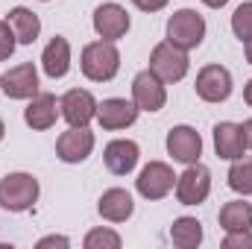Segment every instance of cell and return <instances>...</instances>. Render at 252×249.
Wrapping results in <instances>:
<instances>
[{
	"mask_svg": "<svg viewBox=\"0 0 252 249\" xmlns=\"http://www.w3.org/2000/svg\"><path fill=\"white\" fill-rule=\"evenodd\" d=\"M79 67L85 73V79L91 82H112L121 70V50L115 41H91L82 47V56H79Z\"/></svg>",
	"mask_w": 252,
	"mask_h": 249,
	"instance_id": "obj_1",
	"label": "cell"
},
{
	"mask_svg": "<svg viewBox=\"0 0 252 249\" xmlns=\"http://www.w3.org/2000/svg\"><path fill=\"white\" fill-rule=\"evenodd\" d=\"M38 179L32 173H9L0 179V208L9 214L30 211L38 202Z\"/></svg>",
	"mask_w": 252,
	"mask_h": 249,
	"instance_id": "obj_2",
	"label": "cell"
},
{
	"mask_svg": "<svg viewBox=\"0 0 252 249\" xmlns=\"http://www.w3.org/2000/svg\"><path fill=\"white\" fill-rule=\"evenodd\" d=\"M205 38V18L196 9H179L167 21V41L179 50H193Z\"/></svg>",
	"mask_w": 252,
	"mask_h": 249,
	"instance_id": "obj_3",
	"label": "cell"
},
{
	"mask_svg": "<svg viewBox=\"0 0 252 249\" xmlns=\"http://www.w3.org/2000/svg\"><path fill=\"white\" fill-rule=\"evenodd\" d=\"M150 70L164 82V85H173V82H182L190 70L188 62V50H179L173 47L170 41H161L153 47L150 53Z\"/></svg>",
	"mask_w": 252,
	"mask_h": 249,
	"instance_id": "obj_4",
	"label": "cell"
},
{
	"mask_svg": "<svg viewBox=\"0 0 252 249\" xmlns=\"http://www.w3.org/2000/svg\"><path fill=\"white\" fill-rule=\"evenodd\" d=\"M196 97L205 103H223L232 97V73L223 64H205L196 73Z\"/></svg>",
	"mask_w": 252,
	"mask_h": 249,
	"instance_id": "obj_5",
	"label": "cell"
},
{
	"mask_svg": "<svg viewBox=\"0 0 252 249\" xmlns=\"http://www.w3.org/2000/svg\"><path fill=\"white\" fill-rule=\"evenodd\" d=\"M208 193H211V173L205 164L193 161L182 176H176V199L182 205H199L208 199Z\"/></svg>",
	"mask_w": 252,
	"mask_h": 249,
	"instance_id": "obj_6",
	"label": "cell"
},
{
	"mask_svg": "<svg viewBox=\"0 0 252 249\" xmlns=\"http://www.w3.org/2000/svg\"><path fill=\"white\" fill-rule=\"evenodd\" d=\"M132 100H135V106L141 109V112H161L164 109V103H167V91H164V82L147 67V70H141V73H135V79H132Z\"/></svg>",
	"mask_w": 252,
	"mask_h": 249,
	"instance_id": "obj_7",
	"label": "cell"
},
{
	"mask_svg": "<svg viewBox=\"0 0 252 249\" xmlns=\"http://www.w3.org/2000/svg\"><path fill=\"white\" fill-rule=\"evenodd\" d=\"M135 187H138V193H141L144 199H164V196L176 187V176H173L170 164H164V161H150V164L138 173Z\"/></svg>",
	"mask_w": 252,
	"mask_h": 249,
	"instance_id": "obj_8",
	"label": "cell"
},
{
	"mask_svg": "<svg viewBox=\"0 0 252 249\" xmlns=\"http://www.w3.org/2000/svg\"><path fill=\"white\" fill-rule=\"evenodd\" d=\"M0 91L9 100H32L38 94V70L32 62L15 64L0 76Z\"/></svg>",
	"mask_w": 252,
	"mask_h": 249,
	"instance_id": "obj_9",
	"label": "cell"
},
{
	"mask_svg": "<svg viewBox=\"0 0 252 249\" xmlns=\"http://www.w3.org/2000/svg\"><path fill=\"white\" fill-rule=\"evenodd\" d=\"M129 12L121 3H100L94 9V32L106 41H121L129 32Z\"/></svg>",
	"mask_w": 252,
	"mask_h": 249,
	"instance_id": "obj_10",
	"label": "cell"
},
{
	"mask_svg": "<svg viewBox=\"0 0 252 249\" xmlns=\"http://www.w3.org/2000/svg\"><path fill=\"white\" fill-rule=\"evenodd\" d=\"M94 150V132L88 126H70L67 132L59 135L56 141V156L62 158L64 164H79L91 156Z\"/></svg>",
	"mask_w": 252,
	"mask_h": 249,
	"instance_id": "obj_11",
	"label": "cell"
},
{
	"mask_svg": "<svg viewBox=\"0 0 252 249\" xmlns=\"http://www.w3.org/2000/svg\"><path fill=\"white\" fill-rule=\"evenodd\" d=\"M138 106L135 100H124V97H109L103 103H97V124L103 126L106 132H118L126 129L138 121Z\"/></svg>",
	"mask_w": 252,
	"mask_h": 249,
	"instance_id": "obj_12",
	"label": "cell"
},
{
	"mask_svg": "<svg viewBox=\"0 0 252 249\" xmlns=\"http://www.w3.org/2000/svg\"><path fill=\"white\" fill-rule=\"evenodd\" d=\"M59 112L70 126H88L97 118V100L85 88H70L59 100Z\"/></svg>",
	"mask_w": 252,
	"mask_h": 249,
	"instance_id": "obj_13",
	"label": "cell"
},
{
	"mask_svg": "<svg viewBox=\"0 0 252 249\" xmlns=\"http://www.w3.org/2000/svg\"><path fill=\"white\" fill-rule=\"evenodd\" d=\"M167 153L173 161L182 164H193L202 156V138L193 126H173L167 132Z\"/></svg>",
	"mask_w": 252,
	"mask_h": 249,
	"instance_id": "obj_14",
	"label": "cell"
},
{
	"mask_svg": "<svg viewBox=\"0 0 252 249\" xmlns=\"http://www.w3.org/2000/svg\"><path fill=\"white\" fill-rule=\"evenodd\" d=\"M138 158H141V150H138V144L129 141V138L109 141L106 150H103V161H106L109 173H115V176H126V173H132L135 164H138Z\"/></svg>",
	"mask_w": 252,
	"mask_h": 249,
	"instance_id": "obj_15",
	"label": "cell"
},
{
	"mask_svg": "<svg viewBox=\"0 0 252 249\" xmlns=\"http://www.w3.org/2000/svg\"><path fill=\"white\" fill-rule=\"evenodd\" d=\"M214 153L226 161H238L247 153V141H244V129L241 124L223 121L214 126Z\"/></svg>",
	"mask_w": 252,
	"mask_h": 249,
	"instance_id": "obj_16",
	"label": "cell"
},
{
	"mask_svg": "<svg viewBox=\"0 0 252 249\" xmlns=\"http://www.w3.org/2000/svg\"><path fill=\"white\" fill-rule=\"evenodd\" d=\"M62 112H59V100L53 97V94H35L32 100H30V106L24 109V124L30 126V129H35V132H44V129H50V126L56 124V118H59Z\"/></svg>",
	"mask_w": 252,
	"mask_h": 249,
	"instance_id": "obj_17",
	"label": "cell"
},
{
	"mask_svg": "<svg viewBox=\"0 0 252 249\" xmlns=\"http://www.w3.org/2000/svg\"><path fill=\"white\" fill-rule=\"evenodd\" d=\"M97 211H100V217L109 220V223H126V220L132 217V211H135L132 193L124 190V187H109V190L100 196Z\"/></svg>",
	"mask_w": 252,
	"mask_h": 249,
	"instance_id": "obj_18",
	"label": "cell"
},
{
	"mask_svg": "<svg viewBox=\"0 0 252 249\" xmlns=\"http://www.w3.org/2000/svg\"><path fill=\"white\" fill-rule=\"evenodd\" d=\"M41 67L50 79H62L70 70V41L64 35H53L41 53Z\"/></svg>",
	"mask_w": 252,
	"mask_h": 249,
	"instance_id": "obj_19",
	"label": "cell"
},
{
	"mask_svg": "<svg viewBox=\"0 0 252 249\" xmlns=\"http://www.w3.org/2000/svg\"><path fill=\"white\" fill-rule=\"evenodd\" d=\"M6 24L12 27L18 44H35V38L41 35V21L32 9L27 6H15L9 15H6Z\"/></svg>",
	"mask_w": 252,
	"mask_h": 249,
	"instance_id": "obj_20",
	"label": "cell"
},
{
	"mask_svg": "<svg viewBox=\"0 0 252 249\" xmlns=\"http://www.w3.org/2000/svg\"><path fill=\"white\" fill-rule=\"evenodd\" d=\"M220 229L223 232H241L252 229V202L244 199H232L220 208Z\"/></svg>",
	"mask_w": 252,
	"mask_h": 249,
	"instance_id": "obj_21",
	"label": "cell"
},
{
	"mask_svg": "<svg viewBox=\"0 0 252 249\" xmlns=\"http://www.w3.org/2000/svg\"><path fill=\"white\" fill-rule=\"evenodd\" d=\"M170 241L179 249H196L202 244V223L196 217H179L170 226Z\"/></svg>",
	"mask_w": 252,
	"mask_h": 249,
	"instance_id": "obj_22",
	"label": "cell"
},
{
	"mask_svg": "<svg viewBox=\"0 0 252 249\" xmlns=\"http://www.w3.org/2000/svg\"><path fill=\"white\" fill-rule=\"evenodd\" d=\"M229 187L241 196H252V158H238L229 167Z\"/></svg>",
	"mask_w": 252,
	"mask_h": 249,
	"instance_id": "obj_23",
	"label": "cell"
},
{
	"mask_svg": "<svg viewBox=\"0 0 252 249\" xmlns=\"http://www.w3.org/2000/svg\"><path fill=\"white\" fill-rule=\"evenodd\" d=\"M232 32L247 44L252 41V0L241 3L235 12H232Z\"/></svg>",
	"mask_w": 252,
	"mask_h": 249,
	"instance_id": "obj_24",
	"label": "cell"
},
{
	"mask_svg": "<svg viewBox=\"0 0 252 249\" xmlns=\"http://www.w3.org/2000/svg\"><path fill=\"white\" fill-rule=\"evenodd\" d=\"M121 244H124L121 235L112 232V229H91L82 241L85 249H121Z\"/></svg>",
	"mask_w": 252,
	"mask_h": 249,
	"instance_id": "obj_25",
	"label": "cell"
},
{
	"mask_svg": "<svg viewBox=\"0 0 252 249\" xmlns=\"http://www.w3.org/2000/svg\"><path fill=\"white\" fill-rule=\"evenodd\" d=\"M15 47H18V38H15L12 27L6 21H0V62H6L15 53Z\"/></svg>",
	"mask_w": 252,
	"mask_h": 249,
	"instance_id": "obj_26",
	"label": "cell"
},
{
	"mask_svg": "<svg viewBox=\"0 0 252 249\" xmlns=\"http://www.w3.org/2000/svg\"><path fill=\"white\" fill-rule=\"evenodd\" d=\"M226 249H252V229H241V232H226L223 238Z\"/></svg>",
	"mask_w": 252,
	"mask_h": 249,
	"instance_id": "obj_27",
	"label": "cell"
},
{
	"mask_svg": "<svg viewBox=\"0 0 252 249\" xmlns=\"http://www.w3.org/2000/svg\"><path fill=\"white\" fill-rule=\"evenodd\" d=\"M132 3H135L141 12H161L170 0H132Z\"/></svg>",
	"mask_w": 252,
	"mask_h": 249,
	"instance_id": "obj_28",
	"label": "cell"
},
{
	"mask_svg": "<svg viewBox=\"0 0 252 249\" xmlns=\"http://www.w3.org/2000/svg\"><path fill=\"white\" fill-rule=\"evenodd\" d=\"M44 247H70V241L62 238V235H47V238L38 241V249H44Z\"/></svg>",
	"mask_w": 252,
	"mask_h": 249,
	"instance_id": "obj_29",
	"label": "cell"
},
{
	"mask_svg": "<svg viewBox=\"0 0 252 249\" xmlns=\"http://www.w3.org/2000/svg\"><path fill=\"white\" fill-rule=\"evenodd\" d=\"M241 129H244V141H247V150H252V118H250V121H244V124H241Z\"/></svg>",
	"mask_w": 252,
	"mask_h": 249,
	"instance_id": "obj_30",
	"label": "cell"
},
{
	"mask_svg": "<svg viewBox=\"0 0 252 249\" xmlns=\"http://www.w3.org/2000/svg\"><path fill=\"white\" fill-rule=\"evenodd\" d=\"M244 100H247V106L252 109V79L247 82V85H244Z\"/></svg>",
	"mask_w": 252,
	"mask_h": 249,
	"instance_id": "obj_31",
	"label": "cell"
},
{
	"mask_svg": "<svg viewBox=\"0 0 252 249\" xmlns=\"http://www.w3.org/2000/svg\"><path fill=\"white\" fill-rule=\"evenodd\" d=\"M202 3H205L208 9H220V6H226L229 0H202Z\"/></svg>",
	"mask_w": 252,
	"mask_h": 249,
	"instance_id": "obj_32",
	"label": "cell"
},
{
	"mask_svg": "<svg viewBox=\"0 0 252 249\" xmlns=\"http://www.w3.org/2000/svg\"><path fill=\"white\" fill-rule=\"evenodd\" d=\"M244 47H247V62L252 64V41H247V44H244Z\"/></svg>",
	"mask_w": 252,
	"mask_h": 249,
	"instance_id": "obj_33",
	"label": "cell"
},
{
	"mask_svg": "<svg viewBox=\"0 0 252 249\" xmlns=\"http://www.w3.org/2000/svg\"><path fill=\"white\" fill-rule=\"evenodd\" d=\"M3 135H6V124L0 121V141H3Z\"/></svg>",
	"mask_w": 252,
	"mask_h": 249,
	"instance_id": "obj_34",
	"label": "cell"
},
{
	"mask_svg": "<svg viewBox=\"0 0 252 249\" xmlns=\"http://www.w3.org/2000/svg\"><path fill=\"white\" fill-rule=\"evenodd\" d=\"M41 3H47V0H41Z\"/></svg>",
	"mask_w": 252,
	"mask_h": 249,
	"instance_id": "obj_35",
	"label": "cell"
}]
</instances>
